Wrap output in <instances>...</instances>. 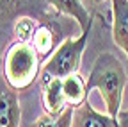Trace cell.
I'll use <instances>...</instances> for the list:
<instances>
[{"label":"cell","instance_id":"cell-1","mask_svg":"<svg viewBox=\"0 0 128 127\" xmlns=\"http://www.w3.org/2000/svg\"><path fill=\"white\" fill-rule=\"evenodd\" d=\"M128 82V75L123 61L114 54L103 52L94 59L87 77V90H98L105 102L107 113L118 120L123 106V93Z\"/></svg>","mask_w":128,"mask_h":127},{"label":"cell","instance_id":"cell-12","mask_svg":"<svg viewBox=\"0 0 128 127\" xmlns=\"http://www.w3.org/2000/svg\"><path fill=\"white\" fill-rule=\"evenodd\" d=\"M36 29H38V25H36L34 18H30V16H16V20H14V34L18 36L20 41L32 39Z\"/></svg>","mask_w":128,"mask_h":127},{"label":"cell","instance_id":"cell-3","mask_svg":"<svg viewBox=\"0 0 128 127\" xmlns=\"http://www.w3.org/2000/svg\"><path fill=\"white\" fill-rule=\"evenodd\" d=\"M91 29H86L80 32V36L76 38H66L57 49L54 50V54L48 57V61L43 66V77H59L64 79L71 73H76L82 63V56L86 50V45L91 34Z\"/></svg>","mask_w":128,"mask_h":127},{"label":"cell","instance_id":"cell-14","mask_svg":"<svg viewBox=\"0 0 128 127\" xmlns=\"http://www.w3.org/2000/svg\"><path fill=\"white\" fill-rule=\"evenodd\" d=\"M87 2H92V4H100V2H103V0H87Z\"/></svg>","mask_w":128,"mask_h":127},{"label":"cell","instance_id":"cell-7","mask_svg":"<svg viewBox=\"0 0 128 127\" xmlns=\"http://www.w3.org/2000/svg\"><path fill=\"white\" fill-rule=\"evenodd\" d=\"M71 127H119V123L108 113H100L89 102H84L80 107L75 109Z\"/></svg>","mask_w":128,"mask_h":127},{"label":"cell","instance_id":"cell-8","mask_svg":"<svg viewBox=\"0 0 128 127\" xmlns=\"http://www.w3.org/2000/svg\"><path fill=\"white\" fill-rule=\"evenodd\" d=\"M44 2L48 6H52L55 11H59L60 14L71 16L82 30L92 27V16L82 4V0H44Z\"/></svg>","mask_w":128,"mask_h":127},{"label":"cell","instance_id":"cell-6","mask_svg":"<svg viewBox=\"0 0 128 127\" xmlns=\"http://www.w3.org/2000/svg\"><path fill=\"white\" fill-rule=\"evenodd\" d=\"M112 7V39L128 59V0H110Z\"/></svg>","mask_w":128,"mask_h":127},{"label":"cell","instance_id":"cell-13","mask_svg":"<svg viewBox=\"0 0 128 127\" xmlns=\"http://www.w3.org/2000/svg\"><path fill=\"white\" fill-rule=\"evenodd\" d=\"M22 0H0V25L9 22V20H16L14 14L18 13Z\"/></svg>","mask_w":128,"mask_h":127},{"label":"cell","instance_id":"cell-11","mask_svg":"<svg viewBox=\"0 0 128 127\" xmlns=\"http://www.w3.org/2000/svg\"><path fill=\"white\" fill-rule=\"evenodd\" d=\"M32 45H34L36 52L39 57H46L54 49V34L46 25H38L34 36H32Z\"/></svg>","mask_w":128,"mask_h":127},{"label":"cell","instance_id":"cell-4","mask_svg":"<svg viewBox=\"0 0 128 127\" xmlns=\"http://www.w3.org/2000/svg\"><path fill=\"white\" fill-rule=\"evenodd\" d=\"M22 107L16 91L0 77V127H20Z\"/></svg>","mask_w":128,"mask_h":127},{"label":"cell","instance_id":"cell-10","mask_svg":"<svg viewBox=\"0 0 128 127\" xmlns=\"http://www.w3.org/2000/svg\"><path fill=\"white\" fill-rule=\"evenodd\" d=\"M73 115H75L73 107H66L59 115L43 113L38 120H34L32 127H71L73 125Z\"/></svg>","mask_w":128,"mask_h":127},{"label":"cell","instance_id":"cell-2","mask_svg":"<svg viewBox=\"0 0 128 127\" xmlns=\"http://www.w3.org/2000/svg\"><path fill=\"white\" fill-rule=\"evenodd\" d=\"M39 54L30 41L16 39L9 45L2 61V77L14 91H23L34 84L39 73Z\"/></svg>","mask_w":128,"mask_h":127},{"label":"cell","instance_id":"cell-9","mask_svg":"<svg viewBox=\"0 0 128 127\" xmlns=\"http://www.w3.org/2000/svg\"><path fill=\"white\" fill-rule=\"evenodd\" d=\"M62 91H64V99H66L68 107H80L84 102H87V81H84V77L76 73H71L68 77L62 79Z\"/></svg>","mask_w":128,"mask_h":127},{"label":"cell","instance_id":"cell-5","mask_svg":"<svg viewBox=\"0 0 128 127\" xmlns=\"http://www.w3.org/2000/svg\"><path fill=\"white\" fill-rule=\"evenodd\" d=\"M41 102L48 115H59L68 107L62 91V79L59 77H43L41 84Z\"/></svg>","mask_w":128,"mask_h":127}]
</instances>
